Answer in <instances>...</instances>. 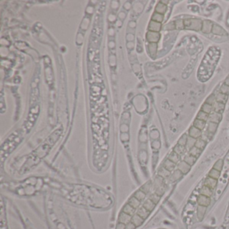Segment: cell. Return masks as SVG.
Listing matches in <instances>:
<instances>
[{
	"label": "cell",
	"instance_id": "1",
	"mask_svg": "<svg viewBox=\"0 0 229 229\" xmlns=\"http://www.w3.org/2000/svg\"><path fill=\"white\" fill-rule=\"evenodd\" d=\"M185 29L198 31L202 30V21L199 19H187L183 21Z\"/></svg>",
	"mask_w": 229,
	"mask_h": 229
},
{
	"label": "cell",
	"instance_id": "2",
	"mask_svg": "<svg viewBox=\"0 0 229 229\" xmlns=\"http://www.w3.org/2000/svg\"><path fill=\"white\" fill-rule=\"evenodd\" d=\"M147 39L149 43H157L160 39L159 32L149 31L147 33Z\"/></svg>",
	"mask_w": 229,
	"mask_h": 229
},
{
	"label": "cell",
	"instance_id": "3",
	"mask_svg": "<svg viewBox=\"0 0 229 229\" xmlns=\"http://www.w3.org/2000/svg\"><path fill=\"white\" fill-rule=\"evenodd\" d=\"M213 24L210 21L204 20L202 22V31L205 34H209L212 30Z\"/></svg>",
	"mask_w": 229,
	"mask_h": 229
},
{
	"label": "cell",
	"instance_id": "4",
	"mask_svg": "<svg viewBox=\"0 0 229 229\" xmlns=\"http://www.w3.org/2000/svg\"><path fill=\"white\" fill-rule=\"evenodd\" d=\"M189 134L190 137L194 139H197L202 136V130L198 129L194 126H191L189 130Z\"/></svg>",
	"mask_w": 229,
	"mask_h": 229
},
{
	"label": "cell",
	"instance_id": "5",
	"mask_svg": "<svg viewBox=\"0 0 229 229\" xmlns=\"http://www.w3.org/2000/svg\"><path fill=\"white\" fill-rule=\"evenodd\" d=\"M161 29V23L157 22L151 20L150 22L149 25V31L156 32H159V31Z\"/></svg>",
	"mask_w": 229,
	"mask_h": 229
},
{
	"label": "cell",
	"instance_id": "6",
	"mask_svg": "<svg viewBox=\"0 0 229 229\" xmlns=\"http://www.w3.org/2000/svg\"><path fill=\"white\" fill-rule=\"evenodd\" d=\"M221 118H222V114L217 113V112H215L214 111L210 114V116H209L210 122L216 124H218L220 121Z\"/></svg>",
	"mask_w": 229,
	"mask_h": 229
},
{
	"label": "cell",
	"instance_id": "7",
	"mask_svg": "<svg viewBox=\"0 0 229 229\" xmlns=\"http://www.w3.org/2000/svg\"><path fill=\"white\" fill-rule=\"evenodd\" d=\"M212 32L213 34L219 35V36H224V35H226V31H225L222 28H221L220 26L216 24L213 25Z\"/></svg>",
	"mask_w": 229,
	"mask_h": 229
},
{
	"label": "cell",
	"instance_id": "8",
	"mask_svg": "<svg viewBox=\"0 0 229 229\" xmlns=\"http://www.w3.org/2000/svg\"><path fill=\"white\" fill-rule=\"evenodd\" d=\"M167 9V7L166 5L163 4L161 2L157 3V5L155 7V12L160 13V14L164 15L166 13Z\"/></svg>",
	"mask_w": 229,
	"mask_h": 229
},
{
	"label": "cell",
	"instance_id": "9",
	"mask_svg": "<svg viewBox=\"0 0 229 229\" xmlns=\"http://www.w3.org/2000/svg\"><path fill=\"white\" fill-rule=\"evenodd\" d=\"M224 104L220 103V102H216L215 104L213 106V111L215 112H217V113L219 114H222V112L224 111Z\"/></svg>",
	"mask_w": 229,
	"mask_h": 229
},
{
	"label": "cell",
	"instance_id": "10",
	"mask_svg": "<svg viewBox=\"0 0 229 229\" xmlns=\"http://www.w3.org/2000/svg\"><path fill=\"white\" fill-rule=\"evenodd\" d=\"M157 43H150L149 44V52L151 56L155 57L157 54Z\"/></svg>",
	"mask_w": 229,
	"mask_h": 229
},
{
	"label": "cell",
	"instance_id": "11",
	"mask_svg": "<svg viewBox=\"0 0 229 229\" xmlns=\"http://www.w3.org/2000/svg\"><path fill=\"white\" fill-rule=\"evenodd\" d=\"M228 98V95L222 94V93H219V94H218V95L216 96V102H220V103L225 104L226 103Z\"/></svg>",
	"mask_w": 229,
	"mask_h": 229
},
{
	"label": "cell",
	"instance_id": "12",
	"mask_svg": "<svg viewBox=\"0 0 229 229\" xmlns=\"http://www.w3.org/2000/svg\"><path fill=\"white\" fill-rule=\"evenodd\" d=\"M205 126H206V122L204 121H202V120H198V119H195V121L193 122V126L194 127H195L196 128H198V129L200 130H202L204 129Z\"/></svg>",
	"mask_w": 229,
	"mask_h": 229
},
{
	"label": "cell",
	"instance_id": "13",
	"mask_svg": "<svg viewBox=\"0 0 229 229\" xmlns=\"http://www.w3.org/2000/svg\"><path fill=\"white\" fill-rule=\"evenodd\" d=\"M209 116H210V114L206 113V112H203L201 110L198 112V115H197V119L202 120V121L206 122L207 120L209 119Z\"/></svg>",
	"mask_w": 229,
	"mask_h": 229
},
{
	"label": "cell",
	"instance_id": "14",
	"mask_svg": "<svg viewBox=\"0 0 229 229\" xmlns=\"http://www.w3.org/2000/svg\"><path fill=\"white\" fill-rule=\"evenodd\" d=\"M201 110L203 112H206L207 114H210L213 112V106L210 105V104L207 103H204L202 106Z\"/></svg>",
	"mask_w": 229,
	"mask_h": 229
},
{
	"label": "cell",
	"instance_id": "15",
	"mask_svg": "<svg viewBox=\"0 0 229 229\" xmlns=\"http://www.w3.org/2000/svg\"><path fill=\"white\" fill-rule=\"evenodd\" d=\"M163 19H164V15L160 14V13L156 12L154 13L153 16H152V20L159 23H161L163 21Z\"/></svg>",
	"mask_w": 229,
	"mask_h": 229
},
{
	"label": "cell",
	"instance_id": "16",
	"mask_svg": "<svg viewBox=\"0 0 229 229\" xmlns=\"http://www.w3.org/2000/svg\"><path fill=\"white\" fill-rule=\"evenodd\" d=\"M217 127H218V124L216 123H213V122H210L208 124V130L209 133H214L216 132V130L217 129Z\"/></svg>",
	"mask_w": 229,
	"mask_h": 229
},
{
	"label": "cell",
	"instance_id": "17",
	"mask_svg": "<svg viewBox=\"0 0 229 229\" xmlns=\"http://www.w3.org/2000/svg\"><path fill=\"white\" fill-rule=\"evenodd\" d=\"M205 146H206V142L202 139H199L198 141H195V147L198 148V149L200 150L204 149Z\"/></svg>",
	"mask_w": 229,
	"mask_h": 229
},
{
	"label": "cell",
	"instance_id": "18",
	"mask_svg": "<svg viewBox=\"0 0 229 229\" xmlns=\"http://www.w3.org/2000/svg\"><path fill=\"white\" fill-rule=\"evenodd\" d=\"M216 102V97H215L214 95H210V96L208 97V98H207L206 101V103L210 104V105H212V106H214V104H215V102Z\"/></svg>",
	"mask_w": 229,
	"mask_h": 229
},
{
	"label": "cell",
	"instance_id": "19",
	"mask_svg": "<svg viewBox=\"0 0 229 229\" xmlns=\"http://www.w3.org/2000/svg\"><path fill=\"white\" fill-rule=\"evenodd\" d=\"M220 93H222V94L228 95L229 94V86H227L226 84H223L222 86L220 87Z\"/></svg>",
	"mask_w": 229,
	"mask_h": 229
},
{
	"label": "cell",
	"instance_id": "20",
	"mask_svg": "<svg viewBox=\"0 0 229 229\" xmlns=\"http://www.w3.org/2000/svg\"><path fill=\"white\" fill-rule=\"evenodd\" d=\"M90 20L89 18H85L84 20H83L82 23H81V28L84 30H86L88 29V28L89 26V24H90Z\"/></svg>",
	"mask_w": 229,
	"mask_h": 229
},
{
	"label": "cell",
	"instance_id": "21",
	"mask_svg": "<svg viewBox=\"0 0 229 229\" xmlns=\"http://www.w3.org/2000/svg\"><path fill=\"white\" fill-rule=\"evenodd\" d=\"M175 27H176V26H175V23L171 22L170 24H168L166 26L165 28H166L167 30H172L175 28Z\"/></svg>",
	"mask_w": 229,
	"mask_h": 229
},
{
	"label": "cell",
	"instance_id": "22",
	"mask_svg": "<svg viewBox=\"0 0 229 229\" xmlns=\"http://www.w3.org/2000/svg\"><path fill=\"white\" fill-rule=\"evenodd\" d=\"M83 41H84V36H83L82 34L79 33L77 37V44H82Z\"/></svg>",
	"mask_w": 229,
	"mask_h": 229
},
{
	"label": "cell",
	"instance_id": "23",
	"mask_svg": "<svg viewBox=\"0 0 229 229\" xmlns=\"http://www.w3.org/2000/svg\"><path fill=\"white\" fill-rule=\"evenodd\" d=\"M93 11H94V7L92 6H88L86 9V12L89 13V14H92L93 13Z\"/></svg>",
	"mask_w": 229,
	"mask_h": 229
},
{
	"label": "cell",
	"instance_id": "24",
	"mask_svg": "<svg viewBox=\"0 0 229 229\" xmlns=\"http://www.w3.org/2000/svg\"><path fill=\"white\" fill-rule=\"evenodd\" d=\"M126 38H127V40L129 41V42H133V40H134V38H135V37H134L133 34H128V36H127V37H126Z\"/></svg>",
	"mask_w": 229,
	"mask_h": 229
},
{
	"label": "cell",
	"instance_id": "25",
	"mask_svg": "<svg viewBox=\"0 0 229 229\" xmlns=\"http://www.w3.org/2000/svg\"><path fill=\"white\" fill-rule=\"evenodd\" d=\"M118 17L120 20H123L126 18V13L124 12V11H121V12L119 13L118 14Z\"/></svg>",
	"mask_w": 229,
	"mask_h": 229
},
{
	"label": "cell",
	"instance_id": "26",
	"mask_svg": "<svg viewBox=\"0 0 229 229\" xmlns=\"http://www.w3.org/2000/svg\"><path fill=\"white\" fill-rule=\"evenodd\" d=\"M128 25H129L130 28H134L136 26V23L134 21H131V22H130L129 24H128Z\"/></svg>",
	"mask_w": 229,
	"mask_h": 229
},
{
	"label": "cell",
	"instance_id": "27",
	"mask_svg": "<svg viewBox=\"0 0 229 229\" xmlns=\"http://www.w3.org/2000/svg\"><path fill=\"white\" fill-rule=\"evenodd\" d=\"M109 18V20H110V21H111V22H112V21H114L116 20V16L114 15H112V14H110V15H109V18Z\"/></svg>",
	"mask_w": 229,
	"mask_h": 229
},
{
	"label": "cell",
	"instance_id": "28",
	"mask_svg": "<svg viewBox=\"0 0 229 229\" xmlns=\"http://www.w3.org/2000/svg\"><path fill=\"white\" fill-rule=\"evenodd\" d=\"M127 46L129 48H133V46H134V43L133 42H129L127 44Z\"/></svg>",
	"mask_w": 229,
	"mask_h": 229
},
{
	"label": "cell",
	"instance_id": "29",
	"mask_svg": "<svg viewBox=\"0 0 229 229\" xmlns=\"http://www.w3.org/2000/svg\"><path fill=\"white\" fill-rule=\"evenodd\" d=\"M124 7L126 9H128L130 7V4L129 3H126L124 5Z\"/></svg>",
	"mask_w": 229,
	"mask_h": 229
},
{
	"label": "cell",
	"instance_id": "30",
	"mask_svg": "<svg viewBox=\"0 0 229 229\" xmlns=\"http://www.w3.org/2000/svg\"><path fill=\"white\" fill-rule=\"evenodd\" d=\"M224 84L227 85V86H229V75L227 77L226 79L224 81Z\"/></svg>",
	"mask_w": 229,
	"mask_h": 229
},
{
	"label": "cell",
	"instance_id": "31",
	"mask_svg": "<svg viewBox=\"0 0 229 229\" xmlns=\"http://www.w3.org/2000/svg\"><path fill=\"white\" fill-rule=\"evenodd\" d=\"M114 46H115V44H114V42L113 41H111V42H110L109 43V46L110 48H114Z\"/></svg>",
	"mask_w": 229,
	"mask_h": 229
},
{
	"label": "cell",
	"instance_id": "32",
	"mask_svg": "<svg viewBox=\"0 0 229 229\" xmlns=\"http://www.w3.org/2000/svg\"><path fill=\"white\" fill-rule=\"evenodd\" d=\"M161 3H163V4H165V5H167V4H168L169 1H161Z\"/></svg>",
	"mask_w": 229,
	"mask_h": 229
},
{
	"label": "cell",
	"instance_id": "33",
	"mask_svg": "<svg viewBox=\"0 0 229 229\" xmlns=\"http://www.w3.org/2000/svg\"><path fill=\"white\" fill-rule=\"evenodd\" d=\"M117 24H118V26H120L122 25V22L120 20H119L117 22Z\"/></svg>",
	"mask_w": 229,
	"mask_h": 229
}]
</instances>
